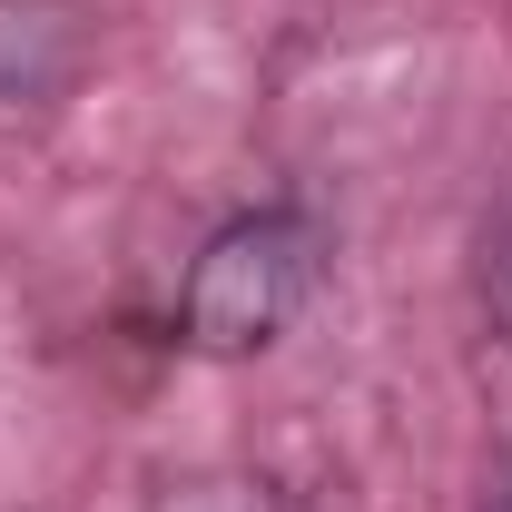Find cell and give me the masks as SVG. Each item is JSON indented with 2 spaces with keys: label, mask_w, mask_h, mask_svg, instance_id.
<instances>
[{
  "label": "cell",
  "mask_w": 512,
  "mask_h": 512,
  "mask_svg": "<svg viewBox=\"0 0 512 512\" xmlns=\"http://www.w3.org/2000/svg\"><path fill=\"white\" fill-rule=\"evenodd\" d=\"M306 296H316V217L306 207H247L188 256L178 335L197 355H266Z\"/></svg>",
  "instance_id": "obj_1"
},
{
  "label": "cell",
  "mask_w": 512,
  "mask_h": 512,
  "mask_svg": "<svg viewBox=\"0 0 512 512\" xmlns=\"http://www.w3.org/2000/svg\"><path fill=\"white\" fill-rule=\"evenodd\" d=\"M473 296H483V325L512 345V197L483 217V247H473Z\"/></svg>",
  "instance_id": "obj_2"
},
{
  "label": "cell",
  "mask_w": 512,
  "mask_h": 512,
  "mask_svg": "<svg viewBox=\"0 0 512 512\" xmlns=\"http://www.w3.org/2000/svg\"><path fill=\"white\" fill-rule=\"evenodd\" d=\"M483 512H512V453L493 463V483H483Z\"/></svg>",
  "instance_id": "obj_3"
}]
</instances>
